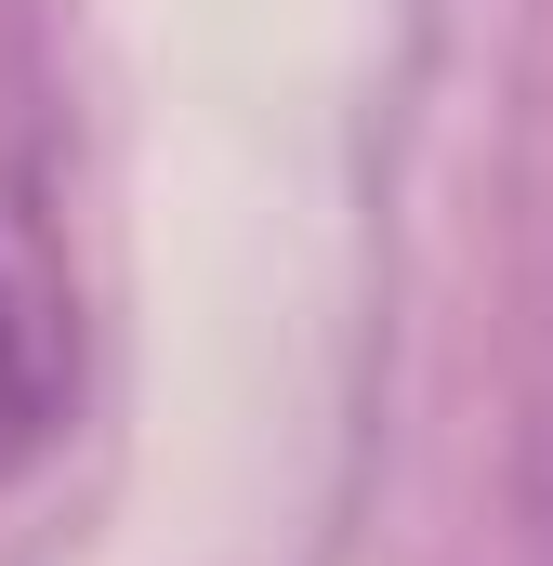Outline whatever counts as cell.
Here are the masks:
<instances>
[{"mask_svg":"<svg viewBox=\"0 0 553 566\" xmlns=\"http://www.w3.org/2000/svg\"><path fill=\"white\" fill-rule=\"evenodd\" d=\"M80 409V277L53 238V198L0 158V488Z\"/></svg>","mask_w":553,"mask_h":566,"instance_id":"cell-1","label":"cell"}]
</instances>
